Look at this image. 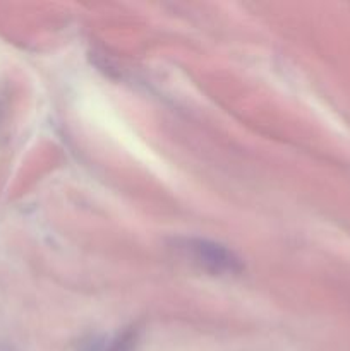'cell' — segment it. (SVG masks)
Wrapping results in <instances>:
<instances>
[{
	"instance_id": "cell-2",
	"label": "cell",
	"mask_w": 350,
	"mask_h": 351,
	"mask_svg": "<svg viewBox=\"0 0 350 351\" xmlns=\"http://www.w3.org/2000/svg\"><path fill=\"white\" fill-rule=\"evenodd\" d=\"M130 346H132V335H122L105 351H130Z\"/></svg>"
},
{
	"instance_id": "cell-1",
	"label": "cell",
	"mask_w": 350,
	"mask_h": 351,
	"mask_svg": "<svg viewBox=\"0 0 350 351\" xmlns=\"http://www.w3.org/2000/svg\"><path fill=\"white\" fill-rule=\"evenodd\" d=\"M175 249L196 266L213 274H233L242 269L239 257L225 245L205 239H180Z\"/></svg>"
}]
</instances>
